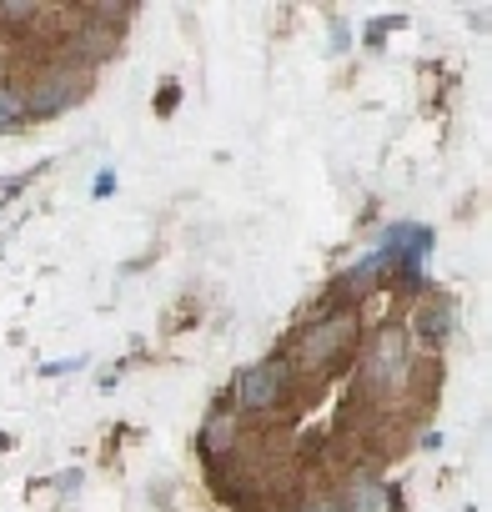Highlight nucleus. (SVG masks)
<instances>
[{"mask_svg":"<svg viewBox=\"0 0 492 512\" xmlns=\"http://www.w3.org/2000/svg\"><path fill=\"white\" fill-rule=\"evenodd\" d=\"M357 332H362L357 312H322L287 347V367L302 372V377H327V372H337L347 362V352L357 347Z\"/></svg>","mask_w":492,"mask_h":512,"instance_id":"f257e3e1","label":"nucleus"},{"mask_svg":"<svg viewBox=\"0 0 492 512\" xmlns=\"http://www.w3.org/2000/svg\"><path fill=\"white\" fill-rule=\"evenodd\" d=\"M412 382V337L407 327H382L372 347L362 352V392L367 397H397Z\"/></svg>","mask_w":492,"mask_h":512,"instance_id":"f03ea898","label":"nucleus"},{"mask_svg":"<svg viewBox=\"0 0 492 512\" xmlns=\"http://www.w3.org/2000/svg\"><path fill=\"white\" fill-rule=\"evenodd\" d=\"M292 387H297V372L287 367V357H267V362H252L236 372L231 402H236V412H277V407H287Z\"/></svg>","mask_w":492,"mask_h":512,"instance_id":"7ed1b4c3","label":"nucleus"},{"mask_svg":"<svg viewBox=\"0 0 492 512\" xmlns=\"http://www.w3.org/2000/svg\"><path fill=\"white\" fill-rule=\"evenodd\" d=\"M86 91H91V71L86 66H51L26 91V116H56V111L76 106Z\"/></svg>","mask_w":492,"mask_h":512,"instance_id":"20e7f679","label":"nucleus"},{"mask_svg":"<svg viewBox=\"0 0 492 512\" xmlns=\"http://www.w3.org/2000/svg\"><path fill=\"white\" fill-rule=\"evenodd\" d=\"M337 512H407V507H402V492H397L392 482L357 477V482H347V492H342Z\"/></svg>","mask_w":492,"mask_h":512,"instance_id":"39448f33","label":"nucleus"},{"mask_svg":"<svg viewBox=\"0 0 492 512\" xmlns=\"http://www.w3.org/2000/svg\"><path fill=\"white\" fill-rule=\"evenodd\" d=\"M412 332H417V342H422V347H442V342L457 332V302H447V297L422 302V307H417V317H412Z\"/></svg>","mask_w":492,"mask_h":512,"instance_id":"423d86ee","label":"nucleus"},{"mask_svg":"<svg viewBox=\"0 0 492 512\" xmlns=\"http://www.w3.org/2000/svg\"><path fill=\"white\" fill-rule=\"evenodd\" d=\"M196 447H201V457H206V462H221V457L236 447V412L211 407V412H206V422H201V432H196Z\"/></svg>","mask_w":492,"mask_h":512,"instance_id":"0eeeda50","label":"nucleus"},{"mask_svg":"<svg viewBox=\"0 0 492 512\" xmlns=\"http://www.w3.org/2000/svg\"><path fill=\"white\" fill-rule=\"evenodd\" d=\"M382 282H387V267L377 262V251H372V256H362V262H352V267H347L342 292H347V302H362V297H372Z\"/></svg>","mask_w":492,"mask_h":512,"instance_id":"6e6552de","label":"nucleus"},{"mask_svg":"<svg viewBox=\"0 0 492 512\" xmlns=\"http://www.w3.org/2000/svg\"><path fill=\"white\" fill-rule=\"evenodd\" d=\"M21 121H26V91L0 81V131H16Z\"/></svg>","mask_w":492,"mask_h":512,"instance_id":"1a4fd4ad","label":"nucleus"},{"mask_svg":"<svg viewBox=\"0 0 492 512\" xmlns=\"http://www.w3.org/2000/svg\"><path fill=\"white\" fill-rule=\"evenodd\" d=\"M76 51H81V66L101 61V56L111 51V36H106V26H81V36H76Z\"/></svg>","mask_w":492,"mask_h":512,"instance_id":"9d476101","label":"nucleus"},{"mask_svg":"<svg viewBox=\"0 0 492 512\" xmlns=\"http://www.w3.org/2000/svg\"><path fill=\"white\" fill-rule=\"evenodd\" d=\"M176 96H181V86H176V81H166V86H161V96H156V111H161V116H171V111H176Z\"/></svg>","mask_w":492,"mask_h":512,"instance_id":"9b49d317","label":"nucleus"},{"mask_svg":"<svg viewBox=\"0 0 492 512\" xmlns=\"http://www.w3.org/2000/svg\"><path fill=\"white\" fill-rule=\"evenodd\" d=\"M111 191H116V171L106 166V171H96V181H91V196L101 201V196H111Z\"/></svg>","mask_w":492,"mask_h":512,"instance_id":"f8f14e48","label":"nucleus"},{"mask_svg":"<svg viewBox=\"0 0 492 512\" xmlns=\"http://www.w3.org/2000/svg\"><path fill=\"white\" fill-rule=\"evenodd\" d=\"M96 21H131V6H91Z\"/></svg>","mask_w":492,"mask_h":512,"instance_id":"ddd939ff","label":"nucleus"},{"mask_svg":"<svg viewBox=\"0 0 492 512\" xmlns=\"http://www.w3.org/2000/svg\"><path fill=\"white\" fill-rule=\"evenodd\" d=\"M392 26H402V16H392V21H372V31H367V46L377 51V46H382V36H387Z\"/></svg>","mask_w":492,"mask_h":512,"instance_id":"4468645a","label":"nucleus"},{"mask_svg":"<svg viewBox=\"0 0 492 512\" xmlns=\"http://www.w3.org/2000/svg\"><path fill=\"white\" fill-rule=\"evenodd\" d=\"M86 367V357H71V362H46L41 367V377H61V372H81Z\"/></svg>","mask_w":492,"mask_h":512,"instance_id":"2eb2a0df","label":"nucleus"},{"mask_svg":"<svg viewBox=\"0 0 492 512\" xmlns=\"http://www.w3.org/2000/svg\"><path fill=\"white\" fill-rule=\"evenodd\" d=\"M26 181H31V176H11V181H0V206H6V201H16Z\"/></svg>","mask_w":492,"mask_h":512,"instance_id":"dca6fc26","label":"nucleus"},{"mask_svg":"<svg viewBox=\"0 0 492 512\" xmlns=\"http://www.w3.org/2000/svg\"><path fill=\"white\" fill-rule=\"evenodd\" d=\"M297 512H337V502H302Z\"/></svg>","mask_w":492,"mask_h":512,"instance_id":"f3484780","label":"nucleus"}]
</instances>
